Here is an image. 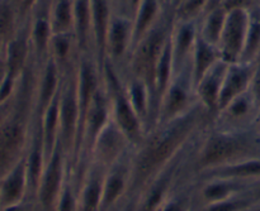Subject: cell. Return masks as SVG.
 I'll return each instance as SVG.
<instances>
[{"label":"cell","mask_w":260,"mask_h":211,"mask_svg":"<svg viewBox=\"0 0 260 211\" xmlns=\"http://www.w3.org/2000/svg\"><path fill=\"white\" fill-rule=\"evenodd\" d=\"M253 2H254V4H255V5L260 4V0H253Z\"/></svg>","instance_id":"47"},{"label":"cell","mask_w":260,"mask_h":211,"mask_svg":"<svg viewBox=\"0 0 260 211\" xmlns=\"http://www.w3.org/2000/svg\"><path fill=\"white\" fill-rule=\"evenodd\" d=\"M0 211H37V205L32 200L22 202V204L13 205L8 207H0Z\"/></svg>","instance_id":"38"},{"label":"cell","mask_w":260,"mask_h":211,"mask_svg":"<svg viewBox=\"0 0 260 211\" xmlns=\"http://www.w3.org/2000/svg\"><path fill=\"white\" fill-rule=\"evenodd\" d=\"M131 149L128 139L111 119L94 143L90 162H94L107 171Z\"/></svg>","instance_id":"12"},{"label":"cell","mask_w":260,"mask_h":211,"mask_svg":"<svg viewBox=\"0 0 260 211\" xmlns=\"http://www.w3.org/2000/svg\"><path fill=\"white\" fill-rule=\"evenodd\" d=\"M70 175V161L60 142L46 161L37 194L36 205L38 211H55L62 187Z\"/></svg>","instance_id":"7"},{"label":"cell","mask_w":260,"mask_h":211,"mask_svg":"<svg viewBox=\"0 0 260 211\" xmlns=\"http://www.w3.org/2000/svg\"><path fill=\"white\" fill-rule=\"evenodd\" d=\"M62 78L63 76L60 68L51 57L38 66L35 95V108L37 115H41L50 105L51 101L58 95Z\"/></svg>","instance_id":"18"},{"label":"cell","mask_w":260,"mask_h":211,"mask_svg":"<svg viewBox=\"0 0 260 211\" xmlns=\"http://www.w3.org/2000/svg\"><path fill=\"white\" fill-rule=\"evenodd\" d=\"M260 157V133L256 128L226 131L211 123L198 138L189 159V170L197 177L211 170Z\"/></svg>","instance_id":"2"},{"label":"cell","mask_w":260,"mask_h":211,"mask_svg":"<svg viewBox=\"0 0 260 211\" xmlns=\"http://www.w3.org/2000/svg\"><path fill=\"white\" fill-rule=\"evenodd\" d=\"M251 205H254L253 200L245 191L231 197V199L197 207L196 211H245Z\"/></svg>","instance_id":"35"},{"label":"cell","mask_w":260,"mask_h":211,"mask_svg":"<svg viewBox=\"0 0 260 211\" xmlns=\"http://www.w3.org/2000/svg\"><path fill=\"white\" fill-rule=\"evenodd\" d=\"M249 10L241 9L228 13L218 42V48L225 62L234 63L241 60L249 25Z\"/></svg>","instance_id":"11"},{"label":"cell","mask_w":260,"mask_h":211,"mask_svg":"<svg viewBox=\"0 0 260 211\" xmlns=\"http://www.w3.org/2000/svg\"><path fill=\"white\" fill-rule=\"evenodd\" d=\"M114 5L112 0H91V33L94 57L103 72L106 65V43Z\"/></svg>","instance_id":"20"},{"label":"cell","mask_w":260,"mask_h":211,"mask_svg":"<svg viewBox=\"0 0 260 211\" xmlns=\"http://www.w3.org/2000/svg\"><path fill=\"white\" fill-rule=\"evenodd\" d=\"M167 2H168V3H169V4H170V5H173V0H167Z\"/></svg>","instance_id":"48"},{"label":"cell","mask_w":260,"mask_h":211,"mask_svg":"<svg viewBox=\"0 0 260 211\" xmlns=\"http://www.w3.org/2000/svg\"><path fill=\"white\" fill-rule=\"evenodd\" d=\"M55 211H79L78 186H76L75 180L71 175V171L65 185H63Z\"/></svg>","instance_id":"36"},{"label":"cell","mask_w":260,"mask_h":211,"mask_svg":"<svg viewBox=\"0 0 260 211\" xmlns=\"http://www.w3.org/2000/svg\"><path fill=\"white\" fill-rule=\"evenodd\" d=\"M38 116H40L45 156L46 161H47L58 143V134H60V93L51 101V104L45 109V111Z\"/></svg>","instance_id":"29"},{"label":"cell","mask_w":260,"mask_h":211,"mask_svg":"<svg viewBox=\"0 0 260 211\" xmlns=\"http://www.w3.org/2000/svg\"><path fill=\"white\" fill-rule=\"evenodd\" d=\"M122 76H123L127 96H128L135 111L144 123L146 132L149 133L155 126L154 99H152L151 89L141 78L128 75Z\"/></svg>","instance_id":"21"},{"label":"cell","mask_w":260,"mask_h":211,"mask_svg":"<svg viewBox=\"0 0 260 211\" xmlns=\"http://www.w3.org/2000/svg\"><path fill=\"white\" fill-rule=\"evenodd\" d=\"M132 149L104 174L102 211H119L126 204L131 186Z\"/></svg>","instance_id":"10"},{"label":"cell","mask_w":260,"mask_h":211,"mask_svg":"<svg viewBox=\"0 0 260 211\" xmlns=\"http://www.w3.org/2000/svg\"><path fill=\"white\" fill-rule=\"evenodd\" d=\"M198 104L200 103L196 94V83L189 62V65L175 72L173 76L160 101L156 124L174 120L192 110Z\"/></svg>","instance_id":"5"},{"label":"cell","mask_w":260,"mask_h":211,"mask_svg":"<svg viewBox=\"0 0 260 211\" xmlns=\"http://www.w3.org/2000/svg\"><path fill=\"white\" fill-rule=\"evenodd\" d=\"M178 2V0H175V3H177ZM175 3H174V4H175ZM174 4H173V5H174Z\"/></svg>","instance_id":"49"},{"label":"cell","mask_w":260,"mask_h":211,"mask_svg":"<svg viewBox=\"0 0 260 211\" xmlns=\"http://www.w3.org/2000/svg\"><path fill=\"white\" fill-rule=\"evenodd\" d=\"M260 104L250 90L233 99L216 113L212 125L226 131H244L255 126Z\"/></svg>","instance_id":"9"},{"label":"cell","mask_w":260,"mask_h":211,"mask_svg":"<svg viewBox=\"0 0 260 211\" xmlns=\"http://www.w3.org/2000/svg\"><path fill=\"white\" fill-rule=\"evenodd\" d=\"M30 200L25 157L0 179V207L13 206Z\"/></svg>","instance_id":"17"},{"label":"cell","mask_w":260,"mask_h":211,"mask_svg":"<svg viewBox=\"0 0 260 211\" xmlns=\"http://www.w3.org/2000/svg\"><path fill=\"white\" fill-rule=\"evenodd\" d=\"M37 211H38V210H37Z\"/></svg>","instance_id":"51"},{"label":"cell","mask_w":260,"mask_h":211,"mask_svg":"<svg viewBox=\"0 0 260 211\" xmlns=\"http://www.w3.org/2000/svg\"><path fill=\"white\" fill-rule=\"evenodd\" d=\"M212 116L201 104L168 123L156 124L142 143L132 149L131 186L128 199L139 196L145 187L207 126Z\"/></svg>","instance_id":"1"},{"label":"cell","mask_w":260,"mask_h":211,"mask_svg":"<svg viewBox=\"0 0 260 211\" xmlns=\"http://www.w3.org/2000/svg\"><path fill=\"white\" fill-rule=\"evenodd\" d=\"M221 60H222V56H221L218 46L206 40L205 38L201 37L198 32L197 40H196L192 57H190V68H192V76L196 85Z\"/></svg>","instance_id":"28"},{"label":"cell","mask_w":260,"mask_h":211,"mask_svg":"<svg viewBox=\"0 0 260 211\" xmlns=\"http://www.w3.org/2000/svg\"><path fill=\"white\" fill-rule=\"evenodd\" d=\"M245 211H260V204H254L250 207H248Z\"/></svg>","instance_id":"44"},{"label":"cell","mask_w":260,"mask_h":211,"mask_svg":"<svg viewBox=\"0 0 260 211\" xmlns=\"http://www.w3.org/2000/svg\"><path fill=\"white\" fill-rule=\"evenodd\" d=\"M112 3H113L114 8H119V9H122V4H123V0H112Z\"/></svg>","instance_id":"43"},{"label":"cell","mask_w":260,"mask_h":211,"mask_svg":"<svg viewBox=\"0 0 260 211\" xmlns=\"http://www.w3.org/2000/svg\"><path fill=\"white\" fill-rule=\"evenodd\" d=\"M170 5L167 0H142L134 14V46L154 27ZM132 46V48H134Z\"/></svg>","instance_id":"27"},{"label":"cell","mask_w":260,"mask_h":211,"mask_svg":"<svg viewBox=\"0 0 260 211\" xmlns=\"http://www.w3.org/2000/svg\"><path fill=\"white\" fill-rule=\"evenodd\" d=\"M260 56V7L254 5L249 10V25L246 32L241 60L243 62H255Z\"/></svg>","instance_id":"32"},{"label":"cell","mask_w":260,"mask_h":211,"mask_svg":"<svg viewBox=\"0 0 260 211\" xmlns=\"http://www.w3.org/2000/svg\"><path fill=\"white\" fill-rule=\"evenodd\" d=\"M255 65L256 61L255 62L239 61V62L229 63L225 78H223L222 89H221L218 110L223 108L226 104L230 103L233 99L238 98L239 95L250 90L254 72H255Z\"/></svg>","instance_id":"19"},{"label":"cell","mask_w":260,"mask_h":211,"mask_svg":"<svg viewBox=\"0 0 260 211\" xmlns=\"http://www.w3.org/2000/svg\"><path fill=\"white\" fill-rule=\"evenodd\" d=\"M210 177L236 180V181L248 182V184L260 181V157H254V158L244 159V161L235 162L228 166L218 167V168L205 172L194 179L202 180L210 179Z\"/></svg>","instance_id":"26"},{"label":"cell","mask_w":260,"mask_h":211,"mask_svg":"<svg viewBox=\"0 0 260 211\" xmlns=\"http://www.w3.org/2000/svg\"><path fill=\"white\" fill-rule=\"evenodd\" d=\"M74 35L79 55H93L91 0H74Z\"/></svg>","instance_id":"25"},{"label":"cell","mask_w":260,"mask_h":211,"mask_svg":"<svg viewBox=\"0 0 260 211\" xmlns=\"http://www.w3.org/2000/svg\"><path fill=\"white\" fill-rule=\"evenodd\" d=\"M142 0H123V5H122V9H124L126 12H128L129 14L134 17L135 12H136L137 7L140 5Z\"/></svg>","instance_id":"40"},{"label":"cell","mask_w":260,"mask_h":211,"mask_svg":"<svg viewBox=\"0 0 260 211\" xmlns=\"http://www.w3.org/2000/svg\"><path fill=\"white\" fill-rule=\"evenodd\" d=\"M246 194L250 196L254 204H260V181L253 182L246 190Z\"/></svg>","instance_id":"39"},{"label":"cell","mask_w":260,"mask_h":211,"mask_svg":"<svg viewBox=\"0 0 260 211\" xmlns=\"http://www.w3.org/2000/svg\"><path fill=\"white\" fill-rule=\"evenodd\" d=\"M255 128L256 131L260 133V111H259V115H258V119H256V123H255Z\"/></svg>","instance_id":"46"},{"label":"cell","mask_w":260,"mask_h":211,"mask_svg":"<svg viewBox=\"0 0 260 211\" xmlns=\"http://www.w3.org/2000/svg\"><path fill=\"white\" fill-rule=\"evenodd\" d=\"M210 0H178L173 5L174 18L179 20L200 19Z\"/></svg>","instance_id":"34"},{"label":"cell","mask_w":260,"mask_h":211,"mask_svg":"<svg viewBox=\"0 0 260 211\" xmlns=\"http://www.w3.org/2000/svg\"><path fill=\"white\" fill-rule=\"evenodd\" d=\"M104 174L106 170L90 162L78 186L79 211H102Z\"/></svg>","instance_id":"23"},{"label":"cell","mask_w":260,"mask_h":211,"mask_svg":"<svg viewBox=\"0 0 260 211\" xmlns=\"http://www.w3.org/2000/svg\"><path fill=\"white\" fill-rule=\"evenodd\" d=\"M197 37L198 19L179 20L174 18V24L170 34L174 73L189 65Z\"/></svg>","instance_id":"15"},{"label":"cell","mask_w":260,"mask_h":211,"mask_svg":"<svg viewBox=\"0 0 260 211\" xmlns=\"http://www.w3.org/2000/svg\"><path fill=\"white\" fill-rule=\"evenodd\" d=\"M24 22L17 0H0V39H9Z\"/></svg>","instance_id":"33"},{"label":"cell","mask_w":260,"mask_h":211,"mask_svg":"<svg viewBox=\"0 0 260 211\" xmlns=\"http://www.w3.org/2000/svg\"><path fill=\"white\" fill-rule=\"evenodd\" d=\"M259 7H260V4H259Z\"/></svg>","instance_id":"50"},{"label":"cell","mask_w":260,"mask_h":211,"mask_svg":"<svg viewBox=\"0 0 260 211\" xmlns=\"http://www.w3.org/2000/svg\"><path fill=\"white\" fill-rule=\"evenodd\" d=\"M173 24H174V12L173 7H169L157 20L156 24L134 46L126 68L123 72H121L122 75L134 76L144 80L151 89L152 99H154L155 68L165 45L169 40Z\"/></svg>","instance_id":"3"},{"label":"cell","mask_w":260,"mask_h":211,"mask_svg":"<svg viewBox=\"0 0 260 211\" xmlns=\"http://www.w3.org/2000/svg\"><path fill=\"white\" fill-rule=\"evenodd\" d=\"M134 46V18L124 9L114 8L106 43V62L123 72Z\"/></svg>","instance_id":"8"},{"label":"cell","mask_w":260,"mask_h":211,"mask_svg":"<svg viewBox=\"0 0 260 211\" xmlns=\"http://www.w3.org/2000/svg\"><path fill=\"white\" fill-rule=\"evenodd\" d=\"M50 57L58 66L62 76L76 67L79 48L73 32L55 33L52 35L50 43Z\"/></svg>","instance_id":"24"},{"label":"cell","mask_w":260,"mask_h":211,"mask_svg":"<svg viewBox=\"0 0 260 211\" xmlns=\"http://www.w3.org/2000/svg\"><path fill=\"white\" fill-rule=\"evenodd\" d=\"M23 19L27 20L40 0H17Z\"/></svg>","instance_id":"37"},{"label":"cell","mask_w":260,"mask_h":211,"mask_svg":"<svg viewBox=\"0 0 260 211\" xmlns=\"http://www.w3.org/2000/svg\"><path fill=\"white\" fill-rule=\"evenodd\" d=\"M5 73L19 78L33 61L32 45L29 38V24L25 20L19 29L4 43Z\"/></svg>","instance_id":"14"},{"label":"cell","mask_w":260,"mask_h":211,"mask_svg":"<svg viewBox=\"0 0 260 211\" xmlns=\"http://www.w3.org/2000/svg\"><path fill=\"white\" fill-rule=\"evenodd\" d=\"M12 100H13V99H12ZM12 100H10L9 103L3 104V105H0V125H2L3 121L5 120L7 115H8V114H9L10 106H12Z\"/></svg>","instance_id":"41"},{"label":"cell","mask_w":260,"mask_h":211,"mask_svg":"<svg viewBox=\"0 0 260 211\" xmlns=\"http://www.w3.org/2000/svg\"><path fill=\"white\" fill-rule=\"evenodd\" d=\"M228 66V62L221 60L196 85V94H197L198 103L206 109V111L212 118L218 110L221 89H222L223 78H225Z\"/></svg>","instance_id":"22"},{"label":"cell","mask_w":260,"mask_h":211,"mask_svg":"<svg viewBox=\"0 0 260 211\" xmlns=\"http://www.w3.org/2000/svg\"><path fill=\"white\" fill-rule=\"evenodd\" d=\"M51 0H40L28 18L33 60L38 66L50 57V43L53 35L50 19Z\"/></svg>","instance_id":"13"},{"label":"cell","mask_w":260,"mask_h":211,"mask_svg":"<svg viewBox=\"0 0 260 211\" xmlns=\"http://www.w3.org/2000/svg\"><path fill=\"white\" fill-rule=\"evenodd\" d=\"M103 81L111 101L112 121L128 139L132 149L137 148L147 132L127 96L123 76L116 67L106 62L103 67Z\"/></svg>","instance_id":"4"},{"label":"cell","mask_w":260,"mask_h":211,"mask_svg":"<svg viewBox=\"0 0 260 211\" xmlns=\"http://www.w3.org/2000/svg\"><path fill=\"white\" fill-rule=\"evenodd\" d=\"M249 186H250V184H248V182L221 179V177L196 180L197 207L231 199V197L236 196L241 192H245Z\"/></svg>","instance_id":"16"},{"label":"cell","mask_w":260,"mask_h":211,"mask_svg":"<svg viewBox=\"0 0 260 211\" xmlns=\"http://www.w3.org/2000/svg\"><path fill=\"white\" fill-rule=\"evenodd\" d=\"M196 180L192 175L179 182L157 211H196Z\"/></svg>","instance_id":"30"},{"label":"cell","mask_w":260,"mask_h":211,"mask_svg":"<svg viewBox=\"0 0 260 211\" xmlns=\"http://www.w3.org/2000/svg\"><path fill=\"white\" fill-rule=\"evenodd\" d=\"M78 66V65H76ZM80 129V108H79L76 67L63 75L60 90V134L58 142L68 154L71 163Z\"/></svg>","instance_id":"6"},{"label":"cell","mask_w":260,"mask_h":211,"mask_svg":"<svg viewBox=\"0 0 260 211\" xmlns=\"http://www.w3.org/2000/svg\"><path fill=\"white\" fill-rule=\"evenodd\" d=\"M135 210V199L127 200L126 204L121 207L119 211H134Z\"/></svg>","instance_id":"42"},{"label":"cell","mask_w":260,"mask_h":211,"mask_svg":"<svg viewBox=\"0 0 260 211\" xmlns=\"http://www.w3.org/2000/svg\"><path fill=\"white\" fill-rule=\"evenodd\" d=\"M4 40L0 39V61L3 60V55H4Z\"/></svg>","instance_id":"45"},{"label":"cell","mask_w":260,"mask_h":211,"mask_svg":"<svg viewBox=\"0 0 260 211\" xmlns=\"http://www.w3.org/2000/svg\"><path fill=\"white\" fill-rule=\"evenodd\" d=\"M226 17H228V12L221 7L206 10L198 19V32L201 37L212 45L218 46L223 27H225Z\"/></svg>","instance_id":"31"}]
</instances>
